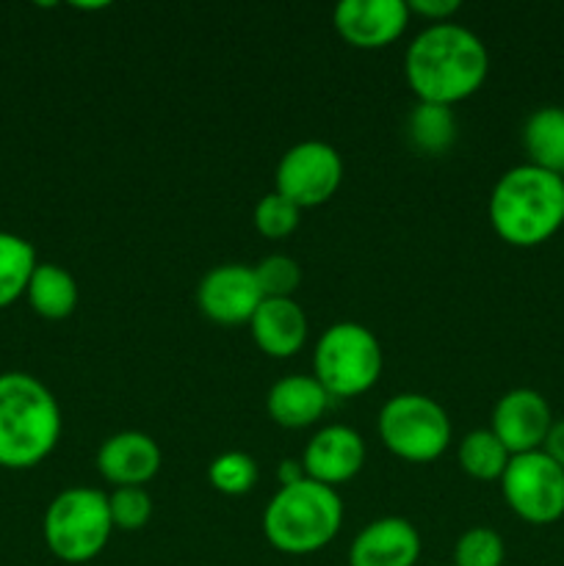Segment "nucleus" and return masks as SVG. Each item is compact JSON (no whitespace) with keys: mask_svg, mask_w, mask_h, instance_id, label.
Here are the masks:
<instances>
[{"mask_svg":"<svg viewBox=\"0 0 564 566\" xmlns=\"http://www.w3.org/2000/svg\"><path fill=\"white\" fill-rule=\"evenodd\" d=\"M487 72V44L459 22H435L424 28L404 53V77L418 103L453 108L484 86Z\"/></svg>","mask_w":564,"mask_h":566,"instance_id":"nucleus-1","label":"nucleus"},{"mask_svg":"<svg viewBox=\"0 0 564 566\" xmlns=\"http://www.w3.org/2000/svg\"><path fill=\"white\" fill-rule=\"evenodd\" d=\"M487 213L501 241L540 247L564 224V177L531 164L514 166L498 177Z\"/></svg>","mask_w":564,"mask_h":566,"instance_id":"nucleus-2","label":"nucleus"},{"mask_svg":"<svg viewBox=\"0 0 564 566\" xmlns=\"http://www.w3.org/2000/svg\"><path fill=\"white\" fill-rule=\"evenodd\" d=\"M61 407L31 374H0V468L28 470L55 451Z\"/></svg>","mask_w":564,"mask_h":566,"instance_id":"nucleus-3","label":"nucleus"},{"mask_svg":"<svg viewBox=\"0 0 564 566\" xmlns=\"http://www.w3.org/2000/svg\"><path fill=\"white\" fill-rule=\"evenodd\" d=\"M343 525V501L335 486L304 479L280 486L263 512V534L285 556H310L330 545Z\"/></svg>","mask_w":564,"mask_h":566,"instance_id":"nucleus-4","label":"nucleus"},{"mask_svg":"<svg viewBox=\"0 0 564 566\" xmlns=\"http://www.w3.org/2000/svg\"><path fill=\"white\" fill-rule=\"evenodd\" d=\"M42 531L44 545L59 562H94L114 534L108 495L92 486H70L53 497L44 512Z\"/></svg>","mask_w":564,"mask_h":566,"instance_id":"nucleus-5","label":"nucleus"},{"mask_svg":"<svg viewBox=\"0 0 564 566\" xmlns=\"http://www.w3.org/2000/svg\"><path fill=\"white\" fill-rule=\"evenodd\" d=\"M382 346L357 321L332 324L313 352V376L332 398H357L382 376Z\"/></svg>","mask_w":564,"mask_h":566,"instance_id":"nucleus-6","label":"nucleus"},{"mask_svg":"<svg viewBox=\"0 0 564 566\" xmlns=\"http://www.w3.org/2000/svg\"><path fill=\"white\" fill-rule=\"evenodd\" d=\"M379 440L393 457L412 464L440 459L451 446L448 412L424 392L393 396L379 412Z\"/></svg>","mask_w":564,"mask_h":566,"instance_id":"nucleus-7","label":"nucleus"},{"mask_svg":"<svg viewBox=\"0 0 564 566\" xmlns=\"http://www.w3.org/2000/svg\"><path fill=\"white\" fill-rule=\"evenodd\" d=\"M503 501L529 525H551L564 517V470L545 451L509 459L501 475Z\"/></svg>","mask_w":564,"mask_h":566,"instance_id":"nucleus-8","label":"nucleus"},{"mask_svg":"<svg viewBox=\"0 0 564 566\" xmlns=\"http://www.w3.org/2000/svg\"><path fill=\"white\" fill-rule=\"evenodd\" d=\"M343 182V158L332 144L310 138L299 142L280 158L274 191L302 210L330 202Z\"/></svg>","mask_w":564,"mask_h":566,"instance_id":"nucleus-9","label":"nucleus"},{"mask_svg":"<svg viewBox=\"0 0 564 566\" xmlns=\"http://www.w3.org/2000/svg\"><path fill=\"white\" fill-rule=\"evenodd\" d=\"M263 298L254 269L241 263L216 265L199 280L197 287L199 310L221 326L249 324Z\"/></svg>","mask_w":564,"mask_h":566,"instance_id":"nucleus-10","label":"nucleus"},{"mask_svg":"<svg viewBox=\"0 0 564 566\" xmlns=\"http://www.w3.org/2000/svg\"><path fill=\"white\" fill-rule=\"evenodd\" d=\"M551 426V403L542 392L531 390V387H514V390L503 392L492 407L490 431L512 457L542 451Z\"/></svg>","mask_w":564,"mask_h":566,"instance_id":"nucleus-11","label":"nucleus"},{"mask_svg":"<svg viewBox=\"0 0 564 566\" xmlns=\"http://www.w3.org/2000/svg\"><path fill=\"white\" fill-rule=\"evenodd\" d=\"M407 0H341L332 22L341 39L359 50H379L396 42L409 25Z\"/></svg>","mask_w":564,"mask_h":566,"instance_id":"nucleus-12","label":"nucleus"},{"mask_svg":"<svg viewBox=\"0 0 564 566\" xmlns=\"http://www.w3.org/2000/svg\"><path fill=\"white\" fill-rule=\"evenodd\" d=\"M304 473L318 484L337 486L352 481L365 464V440L348 426H324L304 448Z\"/></svg>","mask_w":564,"mask_h":566,"instance_id":"nucleus-13","label":"nucleus"},{"mask_svg":"<svg viewBox=\"0 0 564 566\" xmlns=\"http://www.w3.org/2000/svg\"><path fill=\"white\" fill-rule=\"evenodd\" d=\"M418 558L420 534L404 517L374 520L348 547V566H415Z\"/></svg>","mask_w":564,"mask_h":566,"instance_id":"nucleus-14","label":"nucleus"},{"mask_svg":"<svg viewBox=\"0 0 564 566\" xmlns=\"http://www.w3.org/2000/svg\"><path fill=\"white\" fill-rule=\"evenodd\" d=\"M160 448L144 431H119L108 437L97 451V470L116 486H144L158 475Z\"/></svg>","mask_w":564,"mask_h":566,"instance_id":"nucleus-15","label":"nucleus"},{"mask_svg":"<svg viewBox=\"0 0 564 566\" xmlns=\"http://www.w3.org/2000/svg\"><path fill=\"white\" fill-rule=\"evenodd\" d=\"M249 332L260 352L274 359H288L302 352L310 324L296 298H263L249 321Z\"/></svg>","mask_w":564,"mask_h":566,"instance_id":"nucleus-16","label":"nucleus"},{"mask_svg":"<svg viewBox=\"0 0 564 566\" xmlns=\"http://www.w3.org/2000/svg\"><path fill=\"white\" fill-rule=\"evenodd\" d=\"M330 401L332 396L318 385L315 376L293 374L271 385L269 396H265V409L282 429H307L324 418Z\"/></svg>","mask_w":564,"mask_h":566,"instance_id":"nucleus-17","label":"nucleus"},{"mask_svg":"<svg viewBox=\"0 0 564 566\" xmlns=\"http://www.w3.org/2000/svg\"><path fill=\"white\" fill-rule=\"evenodd\" d=\"M523 147L529 164L564 177V108L545 105L536 108L523 125Z\"/></svg>","mask_w":564,"mask_h":566,"instance_id":"nucleus-18","label":"nucleus"},{"mask_svg":"<svg viewBox=\"0 0 564 566\" xmlns=\"http://www.w3.org/2000/svg\"><path fill=\"white\" fill-rule=\"evenodd\" d=\"M25 296L36 315L48 321H64L75 313L81 291H77L75 276L66 269L55 263H39L28 282Z\"/></svg>","mask_w":564,"mask_h":566,"instance_id":"nucleus-19","label":"nucleus"},{"mask_svg":"<svg viewBox=\"0 0 564 566\" xmlns=\"http://www.w3.org/2000/svg\"><path fill=\"white\" fill-rule=\"evenodd\" d=\"M407 138L420 155H446L457 142V116L453 108L437 103H418L407 116Z\"/></svg>","mask_w":564,"mask_h":566,"instance_id":"nucleus-20","label":"nucleus"},{"mask_svg":"<svg viewBox=\"0 0 564 566\" xmlns=\"http://www.w3.org/2000/svg\"><path fill=\"white\" fill-rule=\"evenodd\" d=\"M36 265V252L25 238L0 232V307H9L28 291Z\"/></svg>","mask_w":564,"mask_h":566,"instance_id":"nucleus-21","label":"nucleus"},{"mask_svg":"<svg viewBox=\"0 0 564 566\" xmlns=\"http://www.w3.org/2000/svg\"><path fill=\"white\" fill-rule=\"evenodd\" d=\"M512 453L490 429H476L459 442V468L476 481H501Z\"/></svg>","mask_w":564,"mask_h":566,"instance_id":"nucleus-22","label":"nucleus"},{"mask_svg":"<svg viewBox=\"0 0 564 566\" xmlns=\"http://www.w3.org/2000/svg\"><path fill=\"white\" fill-rule=\"evenodd\" d=\"M258 462L243 451H227L219 453L213 462L208 464V481L216 492L221 495H247L258 484Z\"/></svg>","mask_w":564,"mask_h":566,"instance_id":"nucleus-23","label":"nucleus"},{"mask_svg":"<svg viewBox=\"0 0 564 566\" xmlns=\"http://www.w3.org/2000/svg\"><path fill=\"white\" fill-rule=\"evenodd\" d=\"M503 558H506L503 536L487 525H476L464 531L453 545L451 566H503Z\"/></svg>","mask_w":564,"mask_h":566,"instance_id":"nucleus-24","label":"nucleus"},{"mask_svg":"<svg viewBox=\"0 0 564 566\" xmlns=\"http://www.w3.org/2000/svg\"><path fill=\"white\" fill-rule=\"evenodd\" d=\"M252 269L265 298H293L302 285V265L291 254H265Z\"/></svg>","mask_w":564,"mask_h":566,"instance_id":"nucleus-25","label":"nucleus"},{"mask_svg":"<svg viewBox=\"0 0 564 566\" xmlns=\"http://www.w3.org/2000/svg\"><path fill=\"white\" fill-rule=\"evenodd\" d=\"M299 219H302V208L276 191L265 193L254 205V227H258L260 235L271 238V241H280V238L291 235L299 227Z\"/></svg>","mask_w":564,"mask_h":566,"instance_id":"nucleus-26","label":"nucleus"},{"mask_svg":"<svg viewBox=\"0 0 564 566\" xmlns=\"http://www.w3.org/2000/svg\"><path fill=\"white\" fill-rule=\"evenodd\" d=\"M111 523L119 531H142L153 517V497L144 486H116L108 495Z\"/></svg>","mask_w":564,"mask_h":566,"instance_id":"nucleus-27","label":"nucleus"},{"mask_svg":"<svg viewBox=\"0 0 564 566\" xmlns=\"http://www.w3.org/2000/svg\"><path fill=\"white\" fill-rule=\"evenodd\" d=\"M459 0H412L409 3V11L418 17H426V20H431V25L435 22H451V17L459 11Z\"/></svg>","mask_w":564,"mask_h":566,"instance_id":"nucleus-28","label":"nucleus"},{"mask_svg":"<svg viewBox=\"0 0 564 566\" xmlns=\"http://www.w3.org/2000/svg\"><path fill=\"white\" fill-rule=\"evenodd\" d=\"M542 451L564 470V418L562 420H553L551 431H547V440L542 446Z\"/></svg>","mask_w":564,"mask_h":566,"instance_id":"nucleus-29","label":"nucleus"},{"mask_svg":"<svg viewBox=\"0 0 564 566\" xmlns=\"http://www.w3.org/2000/svg\"><path fill=\"white\" fill-rule=\"evenodd\" d=\"M307 479V473H304V464L302 459H282L280 464H276V481H280V486H291V484H299V481Z\"/></svg>","mask_w":564,"mask_h":566,"instance_id":"nucleus-30","label":"nucleus"}]
</instances>
